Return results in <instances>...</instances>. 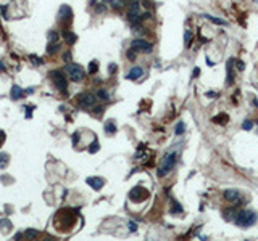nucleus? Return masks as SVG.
Wrapping results in <instances>:
<instances>
[{
	"mask_svg": "<svg viewBox=\"0 0 258 241\" xmlns=\"http://www.w3.org/2000/svg\"><path fill=\"white\" fill-rule=\"evenodd\" d=\"M252 127H253V121H250V119H247V121L242 122V129H244V130H252Z\"/></svg>",
	"mask_w": 258,
	"mask_h": 241,
	"instance_id": "393cba45",
	"label": "nucleus"
},
{
	"mask_svg": "<svg viewBox=\"0 0 258 241\" xmlns=\"http://www.w3.org/2000/svg\"><path fill=\"white\" fill-rule=\"evenodd\" d=\"M31 60H33L34 64H42V60L41 58H36V55H31Z\"/></svg>",
	"mask_w": 258,
	"mask_h": 241,
	"instance_id": "72a5a7b5",
	"label": "nucleus"
},
{
	"mask_svg": "<svg viewBox=\"0 0 258 241\" xmlns=\"http://www.w3.org/2000/svg\"><path fill=\"white\" fill-rule=\"evenodd\" d=\"M97 97H98L100 100H108V98H110L108 92H107V90H103V89H102V90H98V92H97Z\"/></svg>",
	"mask_w": 258,
	"mask_h": 241,
	"instance_id": "a878e982",
	"label": "nucleus"
},
{
	"mask_svg": "<svg viewBox=\"0 0 258 241\" xmlns=\"http://www.w3.org/2000/svg\"><path fill=\"white\" fill-rule=\"evenodd\" d=\"M237 68H239V71H244V69H245V64H244V61H237Z\"/></svg>",
	"mask_w": 258,
	"mask_h": 241,
	"instance_id": "4c0bfd02",
	"label": "nucleus"
},
{
	"mask_svg": "<svg viewBox=\"0 0 258 241\" xmlns=\"http://www.w3.org/2000/svg\"><path fill=\"white\" fill-rule=\"evenodd\" d=\"M142 76H144V69L140 66H134V68L126 74V79L127 81H137V79H140Z\"/></svg>",
	"mask_w": 258,
	"mask_h": 241,
	"instance_id": "9d476101",
	"label": "nucleus"
},
{
	"mask_svg": "<svg viewBox=\"0 0 258 241\" xmlns=\"http://www.w3.org/2000/svg\"><path fill=\"white\" fill-rule=\"evenodd\" d=\"M63 37H65V40L68 42L70 45H73L74 42L78 40V37H76V34H73L71 31H63Z\"/></svg>",
	"mask_w": 258,
	"mask_h": 241,
	"instance_id": "4468645a",
	"label": "nucleus"
},
{
	"mask_svg": "<svg viewBox=\"0 0 258 241\" xmlns=\"http://www.w3.org/2000/svg\"><path fill=\"white\" fill-rule=\"evenodd\" d=\"M63 61H66L68 64H70V61H71V53L70 52H66V53L63 55Z\"/></svg>",
	"mask_w": 258,
	"mask_h": 241,
	"instance_id": "473e14b6",
	"label": "nucleus"
},
{
	"mask_svg": "<svg viewBox=\"0 0 258 241\" xmlns=\"http://www.w3.org/2000/svg\"><path fill=\"white\" fill-rule=\"evenodd\" d=\"M184 42L187 47H190V44H192V32L190 31H184Z\"/></svg>",
	"mask_w": 258,
	"mask_h": 241,
	"instance_id": "5701e85b",
	"label": "nucleus"
},
{
	"mask_svg": "<svg viewBox=\"0 0 258 241\" xmlns=\"http://www.w3.org/2000/svg\"><path fill=\"white\" fill-rule=\"evenodd\" d=\"M186 132V124L182 122V121H181V122H177L176 124V129H174V134L176 135H182Z\"/></svg>",
	"mask_w": 258,
	"mask_h": 241,
	"instance_id": "4be33fe9",
	"label": "nucleus"
},
{
	"mask_svg": "<svg viewBox=\"0 0 258 241\" xmlns=\"http://www.w3.org/2000/svg\"><path fill=\"white\" fill-rule=\"evenodd\" d=\"M49 40H50V42H57V40H58V32H55V31H50V32H49Z\"/></svg>",
	"mask_w": 258,
	"mask_h": 241,
	"instance_id": "c85d7f7f",
	"label": "nucleus"
},
{
	"mask_svg": "<svg viewBox=\"0 0 258 241\" xmlns=\"http://www.w3.org/2000/svg\"><path fill=\"white\" fill-rule=\"evenodd\" d=\"M7 159H8V156L5 154V153L3 154H0V167H5V166H7V162H8Z\"/></svg>",
	"mask_w": 258,
	"mask_h": 241,
	"instance_id": "c756f323",
	"label": "nucleus"
},
{
	"mask_svg": "<svg viewBox=\"0 0 258 241\" xmlns=\"http://www.w3.org/2000/svg\"><path fill=\"white\" fill-rule=\"evenodd\" d=\"M140 13V3L137 2V0H132L131 3H129V11H127V18L132 21V23H135V21L139 19V15Z\"/></svg>",
	"mask_w": 258,
	"mask_h": 241,
	"instance_id": "0eeeda50",
	"label": "nucleus"
},
{
	"mask_svg": "<svg viewBox=\"0 0 258 241\" xmlns=\"http://www.w3.org/2000/svg\"><path fill=\"white\" fill-rule=\"evenodd\" d=\"M65 71L68 73L70 79L73 82H81L84 79V69H82L79 64H74V63H70V64H66Z\"/></svg>",
	"mask_w": 258,
	"mask_h": 241,
	"instance_id": "7ed1b4c3",
	"label": "nucleus"
},
{
	"mask_svg": "<svg viewBox=\"0 0 258 241\" xmlns=\"http://www.w3.org/2000/svg\"><path fill=\"white\" fill-rule=\"evenodd\" d=\"M102 111H103V108H102V106H97V109H95V114H100Z\"/></svg>",
	"mask_w": 258,
	"mask_h": 241,
	"instance_id": "ea45409f",
	"label": "nucleus"
},
{
	"mask_svg": "<svg viewBox=\"0 0 258 241\" xmlns=\"http://www.w3.org/2000/svg\"><path fill=\"white\" fill-rule=\"evenodd\" d=\"M105 130H107V134H115L116 132V126L113 121H107L105 122Z\"/></svg>",
	"mask_w": 258,
	"mask_h": 241,
	"instance_id": "a211bd4d",
	"label": "nucleus"
},
{
	"mask_svg": "<svg viewBox=\"0 0 258 241\" xmlns=\"http://www.w3.org/2000/svg\"><path fill=\"white\" fill-rule=\"evenodd\" d=\"M87 183L94 188V190L98 191V190H102V187H103L105 182H103V179H100V177H89V179H87Z\"/></svg>",
	"mask_w": 258,
	"mask_h": 241,
	"instance_id": "f8f14e48",
	"label": "nucleus"
},
{
	"mask_svg": "<svg viewBox=\"0 0 258 241\" xmlns=\"http://www.w3.org/2000/svg\"><path fill=\"white\" fill-rule=\"evenodd\" d=\"M176 159H177V153L176 151L166 153V154L163 156V159L160 161V164H158V172H156V175L158 177H166L169 172L173 171V167L176 166Z\"/></svg>",
	"mask_w": 258,
	"mask_h": 241,
	"instance_id": "f03ea898",
	"label": "nucleus"
},
{
	"mask_svg": "<svg viewBox=\"0 0 258 241\" xmlns=\"http://www.w3.org/2000/svg\"><path fill=\"white\" fill-rule=\"evenodd\" d=\"M171 204H173V209H171V212H173V214H179V212H182V207H181V204L177 203L176 199H173V198H171Z\"/></svg>",
	"mask_w": 258,
	"mask_h": 241,
	"instance_id": "aec40b11",
	"label": "nucleus"
},
{
	"mask_svg": "<svg viewBox=\"0 0 258 241\" xmlns=\"http://www.w3.org/2000/svg\"><path fill=\"white\" fill-rule=\"evenodd\" d=\"M129 198H131L132 201H135V203H139V201H144L148 198V191L147 190H144L142 187H134L129 191Z\"/></svg>",
	"mask_w": 258,
	"mask_h": 241,
	"instance_id": "423d86ee",
	"label": "nucleus"
},
{
	"mask_svg": "<svg viewBox=\"0 0 258 241\" xmlns=\"http://www.w3.org/2000/svg\"><path fill=\"white\" fill-rule=\"evenodd\" d=\"M24 235H26V238L33 240V238L39 236V232H37V230H26V232H24Z\"/></svg>",
	"mask_w": 258,
	"mask_h": 241,
	"instance_id": "b1692460",
	"label": "nucleus"
},
{
	"mask_svg": "<svg viewBox=\"0 0 258 241\" xmlns=\"http://www.w3.org/2000/svg\"><path fill=\"white\" fill-rule=\"evenodd\" d=\"M110 5L115 10H123L126 5V0H110Z\"/></svg>",
	"mask_w": 258,
	"mask_h": 241,
	"instance_id": "dca6fc26",
	"label": "nucleus"
},
{
	"mask_svg": "<svg viewBox=\"0 0 258 241\" xmlns=\"http://www.w3.org/2000/svg\"><path fill=\"white\" fill-rule=\"evenodd\" d=\"M79 105H81L82 108H90L95 105V97L90 93H82L81 97H79Z\"/></svg>",
	"mask_w": 258,
	"mask_h": 241,
	"instance_id": "6e6552de",
	"label": "nucleus"
},
{
	"mask_svg": "<svg viewBox=\"0 0 258 241\" xmlns=\"http://www.w3.org/2000/svg\"><path fill=\"white\" fill-rule=\"evenodd\" d=\"M23 97V90H21L20 85H13L12 87V98L13 100H20Z\"/></svg>",
	"mask_w": 258,
	"mask_h": 241,
	"instance_id": "2eb2a0df",
	"label": "nucleus"
},
{
	"mask_svg": "<svg viewBox=\"0 0 258 241\" xmlns=\"http://www.w3.org/2000/svg\"><path fill=\"white\" fill-rule=\"evenodd\" d=\"M108 68H110V74H115V71H116V64H115V63H111Z\"/></svg>",
	"mask_w": 258,
	"mask_h": 241,
	"instance_id": "e433bc0d",
	"label": "nucleus"
},
{
	"mask_svg": "<svg viewBox=\"0 0 258 241\" xmlns=\"http://www.w3.org/2000/svg\"><path fill=\"white\" fill-rule=\"evenodd\" d=\"M131 48L134 50V52H142V53H150L152 50H153V47H152L150 42L144 40V39H134V40L131 42Z\"/></svg>",
	"mask_w": 258,
	"mask_h": 241,
	"instance_id": "20e7f679",
	"label": "nucleus"
},
{
	"mask_svg": "<svg viewBox=\"0 0 258 241\" xmlns=\"http://www.w3.org/2000/svg\"><path fill=\"white\" fill-rule=\"evenodd\" d=\"M207 64H210V66H215V63L210 60V58H207Z\"/></svg>",
	"mask_w": 258,
	"mask_h": 241,
	"instance_id": "a19ab883",
	"label": "nucleus"
},
{
	"mask_svg": "<svg viewBox=\"0 0 258 241\" xmlns=\"http://www.w3.org/2000/svg\"><path fill=\"white\" fill-rule=\"evenodd\" d=\"M205 95H207V98H211V100H213V98H218V92H213V90H208Z\"/></svg>",
	"mask_w": 258,
	"mask_h": 241,
	"instance_id": "2f4dec72",
	"label": "nucleus"
},
{
	"mask_svg": "<svg viewBox=\"0 0 258 241\" xmlns=\"http://www.w3.org/2000/svg\"><path fill=\"white\" fill-rule=\"evenodd\" d=\"M232 64H234V60H229V61H228V77H226V84H228V85H232V84H234Z\"/></svg>",
	"mask_w": 258,
	"mask_h": 241,
	"instance_id": "ddd939ff",
	"label": "nucleus"
},
{
	"mask_svg": "<svg viewBox=\"0 0 258 241\" xmlns=\"http://www.w3.org/2000/svg\"><path fill=\"white\" fill-rule=\"evenodd\" d=\"M129 230H131V232H135V230H137V225H135V222H129Z\"/></svg>",
	"mask_w": 258,
	"mask_h": 241,
	"instance_id": "f704fd0d",
	"label": "nucleus"
},
{
	"mask_svg": "<svg viewBox=\"0 0 258 241\" xmlns=\"http://www.w3.org/2000/svg\"><path fill=\"white\" fill-rule=\"evenodd\" d=\"M200 76V68H194V73H192V77H197Z\"/></svg>",
	"mask_w": 258,
	"mask_h": 241,
	"instance_id": "c9c22d12",
	"label": "nucleus"
},
{
	"mask_svg": "<svg viewBox=\"0 0 258 241\" xmlns=\"http://www.w3.org/2000/svg\"><path fill=\"white\" fill-rule=\"evenodd\" d=\"M203 18H207V19H208V21H211V23H215V24L226 26V21H223V19H218V18H215V16H210V15H203Z\"/></svg>",
	"mask_w": 258,
	"mask_h": 241,
	"instance_id": "412c9836",
	"label": "nucleus"
},
{
	"mask_svg": "<svg viewBox=\"0 0 258 241\" xmlns=\"http://www.w3.org/2000/svg\"><path fill=\"white\" fill-rule=\"evenodd\" d=\"M135 55H137V52H134V50L131 48V50H127L126 56H127V60H131V61H134L135 58H137V56H135Z\"/></svg>",
	"mask_w": 258,
	"mask_h": 241,
	"instance_id": "cd10ccee",
	"label": "nucleus"
},
{
	"mask_svg": "<svg viewBox=\"0 0 258 241\" xmlns=\"http://www.w3.org/2000/svg\"><path fill=\"white\" fill-rule=\"evenodd\" d=\"M228 114H218V116H215L213 117V122H216V124H226L228 122Z\"/></svg>",
	"mask_w": 258,
	"mask_h": 241,
	"instance_id": "6ab92c4d",
	"label": "nucleus"
},
{
	"mask_svg": "<svg viewBox=\"0 0 258 241\" xmlns=\"http://www.w3.org/2000/svg\"><path fill=\"white\" fill-rule=\"evenodd\" d=\"M97 68H98V63H97V61H90V63H89V73H90V74H95V73H97Z\"/></svg>",
	"mask_w": 258,
	"mask_h": 241,
	"instance_id": "bb28decb",
	"label": "nucleus"
},
{
	"mask_svg": "<svg viewBox=\"0 0 258 241\" xmlns=\"http://www.w3.org/2000/svg\"><path fill=\"white\" fill-rule=\"evenodd\" d=\"M58 50H60V44H57V42H50L49 47H47V53L53 55V53H57Z\"/></svg>",
	"mask_w": 258,
	"mask_h": 241,
	"instance_id": "f3484780",
	"label": "nucleus"
},
{
	"mask_svg": "<svg viewBox=\"0 0 258 241\" xmlns=\"http://www.w3.org/2000/svg\"><path fill=\"white\" fill-rule=\"evenodd\" d=\"M73 18V11L68 5H62L60 11H58V19H71Z\"/></svg>",
	"mask_w": 258,
	"mask_h": 241,
	"instance_id": "9b49d317",
	"label": "nucleus"
},
{
	"mask_svg": "<svg viewBox=\"0 0 258 241\" xmlns=\"http://www.w3.org/2000/svg\"><path fill=\"white\" fill-rule=\"evenodd\" d=\"M142 5H144V7H145V8H147V10H148V8H150V5H152V3H150V2H145V0H144V3H142Z\"/></svg>",
	"mask_w": 258,
	"mask_h": 241,
	"instance_id": "58836bf2",
	"label": "nucleus"
},
{
	"mask_svg": "<svg viewBox=\"0 0 258 241\" xmlns=\"http://www.w3.org/2000/svg\"><path fill=\"white\" fill-rule=\"evenodd\" d=\"M223 198H224L226 201H229V203H237L239 198H240V193H239L237 190H234V188H228V190H224V193H223Z\"/></svg>",
	"mask_w": 258,
	"mask_h": 241,
	"instance_id": "1a4fd4ad",
	"label": "nucleus"
},
{
	"mask_svg": "<svg viewBox=\"0 0 258 241\" xmlns=\"http://www.w3.org/2000/svg\"><path fill=\"white\" fill-rule=\"evenodd\" d=\"M50 77L53 79L55 87H57L58 90L65 92L66 87H68V82H66V77H65V74H63L62 71H52V73H50Z\"/></svg>",
	"mask_w": 258,
	"mask_h": 241,
	"instance_id": "39448f33",
	"label": "nucleus"
},
{
	"mask_svg": "<svg viewBox=\"0 0 258 241\" xmlns=\"http://www.w3.org/2000/svg\"><path fill=\"white\" fill-rule=\"evenodd\" d=\"M258 220V214L252 209H242V211H237L236 217H234V224L242 227V228H247V227H252L253 224H257Z\"/></svg>",
	"mask_w": 258,
	"mask_h": 241,
	"instance_id": "f257e3e1",
	"label": "nucleus"
},
{
	"mask_svg": "<svg viewBox=\"0 0 258 241\" xmlns=\"http://www.w3.org/2000/svg\"><path fill=\"white\" fill-rule=\"evenodd\" d=\"M89 151H90V153H97V151H98V142H97V140H95V142L90 145Z\"/></svg>",
	"mask_w": 258,
	"mask_h": 241,
	"instance_id": "7c9ffc66",
	"label": "nucleus"
},
{
	"mask_svg": "<svg viewBox=\"0 0 258 241\" xmlns=\"http://www.w3.org/2000/svg\"><path fill=\"white\" fill-rule=\"evenodd\" d=\"M0 71H5V66H3V63H0Z\"/></svg>",
	"mask_w": 258,
	"mask_h": 241,
	"instance_id": "79ce46f5",
	"label": "nucleus"
}]
</instances>
